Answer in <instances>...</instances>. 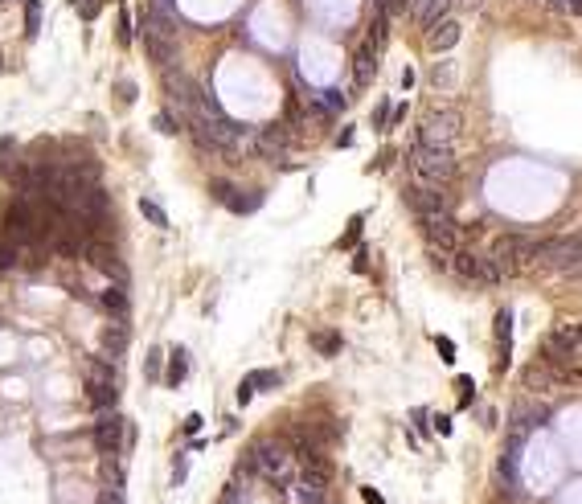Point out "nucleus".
I'll use <instances>...</instances> for the list:
<instances>
[{"instance_id": "obj_22", "label": "nucleus", "mask_w": 582, "mask_h": 504, "mask_svg": "<svg viewBox=\"0 0 582 504\" xmlns=\"http://www.w3.org/2000/svg\"><path fill=\"white\" fill-rule=\"evenodd\" d=\"M287 496H291V504H328V488H308L300 480L287 484Z\"/></svg>"}, {"instance_id": "obj_16", "label": "nucleus", "mask_w": 582, "mask_h": 504, "mask_svg": "<svg viewBox=\"0 0 582 504\" xmlns=\"http://www.w3.org/2000/svg\"><path fill=\"white\" fill-rule=\"evenodd\" d=\"M86 402L95 406V414L119 406V386H99V381H86Z\"/></svg>"}, {"instance_id": "obj_11", "label": "nucleus", "mask_w": 582, "mask_h": 504, "mask_svg": "<svg viewBox=\"0 0 582 504\" xmlns=\"http://www.w3.org/2000/svg\"><path fill=\"white\" fill-rule=\"evenodd\" d=\"M373 74H378V41L369 37L365 46L357 49V62H353V82L365 91L369 82H373Z\"/></svg>"}, {"instance_id": "obj_7", "label": "nucleus", "mask_w": 582, "mask_h": 504, "mask_svg": "<svg viewBox=\"0 0 582 504\" xmlns=\"http://www.w3.org/2000/svg\"><path fill=\"white\" fill-rule=\"evenodd\" d=\"M422 234H427V246H431L435 254L459 250V226L451 222L447 213H443V217H427V222H422Z\"/></svg>"}, {"instance_id": "obj_19", "label": "nucleus", "mask_w": 582, "mask_h": 504, "mask_svg": "<svg viewBox=\"0 0 582 504\" xmlns=\"http://www.w3.org/2000/svg\"><path fill=\"white\" fill-rule=\"evenodd\" d=\"M99 484H103V488L123 492V484H128V472H123L119 456H103V463H99Z\"/></svg>"}, {"instance_id": "obj_25", "label": "nucleus", "mask_w": 582, "mask_h": 504, "mask_svg": "<svg viewBox=\"0 0 582 504\" xmlns=\"http://www.w3.org/2000/svg\"><path fill=\"white\" fill-rule=\"evenodd\" d=\"M140 213L148 217L152 226H160V230L172 226V222H168V213H165V205H160V201H152V197H140Z\"/></svg>"}, {"instance_id": "obj_52", "label": "nucleus", "mask_w": 582, "mask_h": 504, "mask_svg": "<svg viewBox=\"0 0 582 504\" xmlns=\"http://www.w3.org/2000/svg\"><path fill=\"white\" fill-rule=\"evenodd\" d=\"M336 144H341V148H349V144H353V128L341 131V135H336Z\"/></svg>"}, {"instance_id": "obj_9", "label": "nucleus", "mask_w": 582, "mask_h": 504, "mask_svg": "<svg viewBox=\"0 0 582 504\" xmlns=\"http://www.w3.org/2000/svg\"><path fill=\"white\" fill-rule=\"evenodd\" d=\"M99 344H103V357L119 365L123 353H128V344H132V328H128V320H111V324L99 332Z\"/></svg>"}, {"instance_id": "obj_36", "label": "nucleus", "mask_w": 582, "mask_h": 504, "mask_svg": "<svg viewBox=\"0 0 582 504\" xmlns=\"http://www.w3.org/2000/svg\"><path fill=\"white\" fill-rule=\"evenodd\" d=\"M410 418H415V431H418V435H431V410L418 406V410H410Z\"/></svg>"}, {"instance_id": "obj_38", "label": "nucleus", "mask_w": 582, "mask_h": 504, "mask_svg": "<svg viewBox=\"0 0 582 504\" xmlns=\"http://www.w3.org/2000/svg\"><path fill=\"white\" fill-rule=\"evenodd\" d=\"M324 107H328V111H345V107H349V98L341 95V91H328V95H324Z\"/></svg>"}, {"instance_id": "obj_39", "label": "nucleus", "mask_w": 582, "mask_h": 504, "mask_svg": "<svg viewBox=\"0 0 582 504\" xmlns=\"http://www.w3.org/2000/svg\"><path fill=\"white\" fill-rule=\"evenodd\" d=\"M353 271H357V275H365V271H369V246H357V254H353Z\"/></svg>"}, {"instance_id": "obj_24", "label": "nucleus", "mask_w": 582, "mask_h": 504, "mask_svg": "<svg viewBox=\"0 0 582 504\" xmlns=\"http://www.w3.org/2000/svg\"><path fill=\"white\" fill-rule=\"evenodd\" d=\"M246 381H250V390H254V394H259V390H279L283 374H279V369H250Z\"/></svg>"}, {"instance_id": "obj_35", "label": "nucleus", "mask_w": 582, "mask_h": 504, "mask_svg": "<svg viewBox=\"0 0 582 504\" xmlns=\"http://www.w3.org/2000/svg\"><path fill=\"white\" fill-rule=\"evenodd\" d=\"M74 9H78L83 21H95V16L103 13V0H74Z\"/></svg>"}, {"instance_id": "obj_29", "label": "nucleus", "mask_w": 582, "mask_h": 504, "mask_svg": "<svg viewBox=\"0 0 582 504\" xmlns=\"http://www.w3.org/2000/svg\"><path fill=\"white\" fill-rule=\"evenodd\" d=\"M480 283L484 287H500V283H504V271H500L492 259H480Z\"/></svg>"}, {"instance_id": "obj_27", "label": "nucleus", "mask_w": 582, "mask_h": 504, "mask_svg": "<svg viewBox=\"0 0 582 504\" xmlns=\"http://www.w3.org/2000/svg\"><path fill=\"white\" fill-rule=\"evenodd\" d=\"M41 33V0H25V37L33 41Z\"/></svg>"}, {"instance_id": "obj_51", "label": "nucleus", "mask_w": 582, "mask_h": 504, "mask_svg": "<svg viewBox=\"0 0 582 504\" xmlns=\"http://www.w3.org/2000/svg\"><path fill=\"white\" fill-rule=\"evenodd\" d=\"M410 86H415V70L406 66V70H402V91H410Z\"/></svg>"}, {"instance_id": "obj_23", "label": "nucleus", "mask_w": 582, "mask_h": 504, "mask_svg": "<svg viewBox=\"0 0 582 504\" xmlns=\"http://www.w3.org/2000/svg\"><path fill=\"white\" fill-rule=\"evenodd\" d=\"M17 152H21V148H17V140H13V135H0V177H4V180L13 177V168L21 164Z\"/></svg>"}, {"instance_id": "obj_43", "label": "nucleus", "mask_w": 582, "mask_h": 504, "mask_svg": "<svg viewBox=\"0 0 582 504\" xmlns=\"http://www.w3.org/2000/svg\"><path fill=\"white\" fill-rule=\"evenodd\" d=\"M95 504H128V500H123V492H115V488H99V500Z\"/></svg>"}, {"instance_id": "obj_45", "label": "nucleus", "mask_w": 582, "mask_h": 504, "mask_svg": "<svg viewBox=\"0 0 582 504\" xmlns=\"http://www.w3.org/2000/svg\"><path fill=\"white\" fill-rule=\"evenodd\" d=\"M435 344H439V357H443V361L451 365V361H455V344H451L447 336H435Z\"/></svg>"}, {"instance_id": "obj_12", "label": "nucleus", "mask_w": 582, "mask_h": 504, "mask_svg": "<svg viewBox=\"0 0 582 504\" xmlns=\"http://www.w3.org/2000/svg\"><path fill=\"white\" fill-rule=\"evenodd\" d=\"M230 213H238V217H246V213H259L263 210V189H250V193H242L238 185H234L230 193H226V201H222Z\"/></svg>"}, {"instance_id": "obj_32", "label": "nucleus", "mask_w": 582, "mask_h": 504, "mask_svg": "<svg viewBox=\"0 0 582 504\" xmlns=\"http://www.w3.org/2000/svg\"><path fill=\"white\" fill-rule=\"evenodd\" d=\"M185 480H189V456L177 451V459H172V488H181Z\"/></svg>"}, {"instance_id": "obj_3", "label": "nucleus", "mask_w": 582, "mask_h": 504, "mask_svg": "<svg viewBox=\"0 0 582 504\" xmlns=\"http://www.w3.org/2000/svg\"><path fill=\"white\" fill-rule=\"evenodd\" d=\"M83 259L99 271V275H107V279H115L119 287H132V275H128V267L119 262V250L111 242H99V238H90L86 242V250H83Z\"/></svg>"}, {"instance_id": "obj_2", "label": "nucleus", "mask_w": 582, "mask_h": 504, "mask_svg": "<svg viewBox=\"0 0 582 504\" xmlns=\"http://www.w3.org/2000/svg\"><path fill=\"white\" fill-rule=\"evenodd\" d=\"M250 456H254V463H259V475H266L275 488L287 492V484L296 480V463H291V451H287L283 443L263 439V443H254V447H250Z\"/></svg>"}, {"instance_id": "obj_31", "label": "nucleus", "mask_w": 582, "mask_h": 504, "mask_svg": "<svg viewBox=\"0 0 582 504\" xmlns=\"http://www.w3.org/2000/svg\"><path fill=\"white\" fill-rule=\"evenodd\" d=\"M21 262V246H13L9 238L0 242V271H9V267H17Z\"/></svg>"}, {"instance_id": "obj_42", "label": "nucleus", "mask_w": 582, "mask_h": 504, "mask_svg": "<svg viewBox=\"0 0 582 504\" xmlns=\"http://www.w3.org/2000/svg\"><path fill=\"white\" fill-rule=\"evenodd\" d=\"M398 123H406V103H398V107H390V119H385V131L398 128Z\"/></svg>"}, {"instance_id": "obj_6", "label": "nucleus", "mask_w": 582, "mask_h": 504, "mask_svg": "<svg viewBox=\"0 0 582 504\" xmlns=\"http://www.w3.org/2000/svg\"><path fill=\"white\" fill-rule=\"evenodd\" d=\"M406 205L415 210L418 222H427V217H443L447 213V193L443 189H427V185H415V189H406Z\"/></svg>"}, {"instance_id": "obj_5", "label": "nucleus", "mask_w": 582, "mask_h": 504, "mask_svg": "<svg viewBox=\"0 0 582 504\" xmlns=\"http://www.w3.org/2000/svg\"><path fill=\"white\" fill-rule=\"evenodd\" d=\"M418 140H427V144H455V135H459V111H431L427 115V123H418L415 131Z\"/></svg>"}, {"instance_id": "obj_46", "label": "nucleus", "mask_w": 582, "mask_h": 504, "mask_svg": "<svg viewBox=\"0 0 582 504\" xmlns=\"http://www.w3.org/2000/svg\"><path fill=\"white\" fill-rule=\"evenodd\" d=\"M234 398H238V406H246L250 398H254V390H250V381H246V377L238 381V390H234Z\"/></svg>"}, {"instance_id": "obj_37", "label": "nucleus", "mask_w": 582, "mask_h": 504, "mask_svg": "<svg viewBox=\"0 0 582 504\" xmlns=\"http://www.w3.org/2000/svg\"><path fill=\"white\" fill-rule=\"evenodd\" d=\"M148 9L152 13H160V16H168V21H177V0H148Z\"/></svg>"}, {"instance_id": "obj_48", "label": "nucleus", "mask_w": 582, "mask_h": 504, "mask_svg": "<svg viewBox=\"0 0 582 504\" xmlns=\"http://www.w3.org/2000/svg\"><path fill=\"white\" fill-rule=\"evenodd\" d=\"M435 418V431H439V435H451V418L447 414H431Z\"/></svg>"}, {"instance_id": "obj_34", "label": "nucleus", "mask_w": 582, "mask_h": 504, "mask_svg": "<svg viewBox=\"0 0 582 504\" xmlns=\"http://www.w3.org/2000/svg\"><path fill=\"white\" fill-rule=\"evenodd\" d=\"M156 131H160V135H177V131H185V123H177L168 111H160L156 115Z\"/></svg>"}, {"instance_id": "obj_14", "label": "nucleus", "mask_w": 582, "mask_h": 504, "mask_svg": "<svg viewBox=\"0 0 582 504\" xmlns=\"http://www.w3.org/2000/svg\"><path fill=\"white\" fill-rule=\"evenodd\" d=\"M95 304H103L115 320H128V316H132V295H128V287H119V283L107 287L103 295H95Z\"/></svg>"}, {"instance_id": "obj_10", "label": "nucleus", "mask_w": 582, "mask_h": 504, "mask_svg": "<svg viewBox=\"0 0 582 504\" xmlns=\"http://www.w3.org/2000/svg\"><path fill=\"white\" fill-rule=\"evenodd\" d=\"M459 37H464V25H459L455 16H443L439 25L427 29V49H431V53H447V49L459 46Z\"/></svg>"}, {"instance_id": "obj_21", "label": "nucleus", "mask_w": 582, "mask_h": 504, "mask_svg": "<svg viewBox=\"0 0 582 504\" xmlns=\"http://www.w3.org/2000/svg\"><path fill=\"white\" fill-rule=\"evenodd\" d=\"M455 254V275L467 279V283H480V254H472V250H451Z\"/></svg>"}, {"instance_id": "obj_40", "label": "nucleus", "mask_w": 582, "mask_h": 504, "mask_svg": "<svg viewBox=\"0 0 582 504\" xmlns=\"http://www.w3.org/2000/svg\"><path fill=\"white\" fill-rule=\"evenodd\" d=\"M415 0H382V9H385V16H398V13H406Z\"/></svg>"}, {"instance_id": "obj_8", "label": "nucleus", "mask_w": 582, "mask_h": 504, "mask_svg": "<svg viewBox=\"0 0 582 504\" xmlns=\"http://www.w3.org/2000/svg\"><path fill=\"white\" fill-rule=\"evenodd\" d=\"M254 144H259V156H266V160H279V156H287L291 152V131L283 128V123H271V128L254 131Z\"/></svg>"}, {"instance_id": "obj_30", "label": "nucleus", "mask_w": 582, "mask_h": 504, "mask_svg": "<svg viewBox=\"0 0 582 504\" xmlns=\"http://www.w3.org/2000/svg\"><path fill=\"white\" fill-rule=\"evenodd\" d=\"M361 226H365V217L357 213V217L349 222V230H345V238L336 242V250H349V246H357V238H361Z\"/></svg>"}, {"instance_id": "obj_28", "label": "nucleus", "mask_w": 582, "mask_h": 504, "mask_svg": "<svg viewBox=\"0 0 582 504\" xmlns=\"http://www.w3.org/2000/svg\"><path fill=\"white\" fill-rule=\"evenodd\" d=\"M115 37H119V46L123 49H132V13H128V4H119V25H115Z\"/></svg>"}, {"instance_id": "obj_33", "label": "nucleus", "mask_w": 582, "mask_h": 504, "mask_svg": "<svg viewBox=\"0 0 582 504\" xmlns=\"http://www.w3.org/2000/svg\"><path fill=\"white\" fill-rule=\"evenodd\" d=\"M455 386H459V410H467L476 402V381H472V377H459Z\"/></svg>"}, {"instance_id": "obj_15", "label": "nucleus", "mask_w": 582, "mask_h": 504, "mask_svg": "<svg viewBox=\"0 0 582 504\" xmlns=\"http://www.w3.org/2000/svg\"><path fill=\"white\" fill-rule=\"evenodd\" d=\"M86 381H99V386H119V369H115V361H107V357H86Z\"/></svg>"}, {"instance_id": "obj_53", "label": "nucleus", "mask_w": 582, "mask_h": 504, "mask_svg": "<svg viewBox=\"0 0 582 504\" xmlns=\"http://www.w3.org/2000/svg\"><path fill=\"white\" fill-rule=\"evenodd\" d=\"M0 74H4V58H0Z\"/></svg>"}, {"instance_id": "obj_17", "label": "nucleus", "mask_w": 582, "mask_h": 504, "mask_svg": "<svg viewBox=\"0 0 582 504\" xmlns=\"http://www.w3.org/2000/svg\"><path fill=\"white\" fill-rule=\"evenodd\" d=\"M185 377H189V353H185L181 344L177 349H168V369H165V386H185Z\"/></svg>"}, {"instance_id": "obj_13", "label": "nucleus", "mask_w": 582, "mask_h": 504, "mask_svg": "<svg viewBox=\"0 0 582 504\" xmlns=\"http://www.w3.org/2000/svg\"><path fill=\"white\" fill-rule=\"evenodd\" d=\"M144 49L152 53V62L160 66V70L177 58V41H172V37H165V33H152V29H144Z\"/></svg>"}, {"instance_id": "obj_41", "label": "nucleus", "mask_w": 582, "mask_h": 504, "mask_svg": "<svg viewBox=\"0 0 582 504\" xmlns=\"http://www.w3.org/2000/svg\"><path fill=\"white\" fill-rule=\"evenodd\" d=\"M115 91H119V103H123V107H132L135 103V82H119Z\"/></svg>"}, {"instance_id": "obj_1", "label": "nucleus", "mask_w": 582, "mask_h": 504, "mask_svg": "<svg viewBox=\"0 0 582 504\" xmlns=\"http://www.w3.org/2000/svg\"><path fill=\"white\" fill-rule=\"evenodd\" d=\"M406 164H410V173L418 177V185H427V189H443L451 177H455V152L447 144H427V140H410L406 148Z\"/></svg>"}, {"instance_id": "obj_49", "label": "nucleus", "mask_w": 582, "mask_h": 504, "mask_svg": "<svg viewBox=\"0 0 582 504\" xmlns=\"http://www.w3.org/2000/svg\"><path fill=\"white\" fill-rule=\"evenodd\" d=\"M361 496H365L369 504H385V496H382L378 488H361Z\"/></svg>"}, {"instance_id": "obj_18", "label": "nucleus", "mask_w": 582, "mask_h": 504, "mask_svg": "<svg viewBox=\"0 0 582 504\" xmlns=\"http://www.w3.org/2000/svg\"><path fill=\"white\" fill-rule=\"evenodd\" d=\"M447 9H451V0H415V16H418L422 29L439 25V21L447 16Z\"/></svg>"}, {"instance_id": "obj_4", "label": "nucleus", "mask_w": 582, "mask_h": 504, "mask_svg": "<svg viewBox=\"0 0 582 504\" xmlns=\"http://www.w3.org/2000/svg\"><path fill=\"white\" fill-rule=\"evenodd\" d=\"M123 431H128V418L119 410H103L95 418V451L99 456H123Z\"/></svg>"}, {"instance_id": "obj_50", "label": "nucleus", "mask_w": 582, "mask_h": 504, "mask_svg": "<svg viewBox=\"0 0 582 504\" xmlns=\"http://www.w3.org/2000/svg\"><path fill=\"white\" fill-rule=\"evenodd\" d=\"M217 504H242V496H238V488H226V492H222V500H217Z\"/></svg>"}, {"instance_id": "obj_47", "label": "nucleus", "mask_w": 582, "mask_h": 504, "mask_svg": "<svg viewBox=\"0 0 582 504\" xmlns=\"http://www.w3.org/2000/svg\"><path fill=\"white\" fill-rule=\"evenodd\" d=\"M201 423H205V418H201V414H189V418H185V435H189V439H193V435H197V431H201Z\"/></svg>"}, {"instance_id": "obj_44", "label": "nucleus", "mask_w": 582, "mask_h": 504, "mask_svg": "<svg viewBox=\"0 0 582 504\" xmlns=\"http://www.w3.org/2000/svg\"><path fill=\"white\" fill-rule=\"evenodd\" d=\"M385 119H390V103H378V111H373V119H369V123H373L378 131H385Z\"/></svg>"}, {"instance_id": "obj_26", "label": "nucleus", "mask_w": 582, "mask_h": 504, "mask_svg": "<svg viewBox=\"0 0 582 504\" xmlns=\"http://www.w3.org/2000/svg\"><path fill=\"white\" fill-rule=\"evenodd\" d=\"M144 374H148L152 386H156V381H165V349H148V357H144Z\"/></svg>"}, {"instance_id": "obj_20", "label": "nucleus", "mask_w": 582, "mask_h": 504, "mask_svg": "<svg viewBox=\"0 0 582 504\" xmlns=\"http://www.w3.org/2000/svg\"><path fill=\"white\" fill-rule=\"evenodd\" d=\"M312 349H316L320 357H336V353L345 349V336L333 332V328H316V332H312Z\"/></svg>"}]
</instances>
